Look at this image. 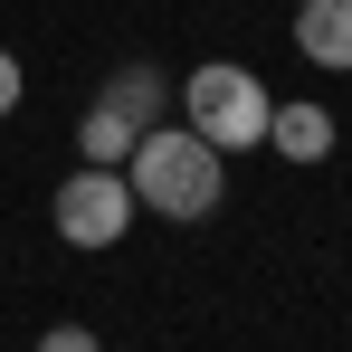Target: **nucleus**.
Returning a JSON list of instances; mask_svg holds the SVG:
<instances>
[{
  "label": "nucleus",
  "mask_w": 352,
  "mask_h": 352,
  "mask_svg": "<svg viewBox=\"0 0 352 352\" xmlns=\"http://www.w3.org/2000/svg\"><path fill=\"white\" fill-rule=\"evenodd\" d=\"M124 181H133V210H162V219H210L219 210V143H200L190 124H153L133 153H124Z\"/></svg>",
  "instance_id": "nucleus-1"
},
{
  "label": "nucleus",
  "mask_w": 352,
  "mask_h": 352,
  "mask_svg": "<svg viewBox=\"0 0 352 352\" xmlns=\"http://www.w3.org/2000/svg\"><path fill=\"white\" fill-rule=\"evenodd\" d=\"M181 115L200 143H219V153H248V143H267V115H276V96L248 76V67H190L181 76Z\"/></svg>",
  "instance_id": "nucleus-2"
},
{
  "label": "nucleus",
  "mask_w": 352,
  "mask_h": 352,
  "mask_svg": "<svg viewBox=\"0 0 352 352\" xmlns=\"http://www.w3.org/2000/svg\"><path fill=\"white\" fill-rule=\"evenodd\" d=\"M124 219H133L124 162H86L76 181H58V238H67V248H115Z\"/></svg>",
  "instance_id": "nucleus-3"
},
{
  "label": "nucleus",
  "mask_w": 352,
  "mask_h": 352,
  "mask_svg": "<svg viewBox=\"0 0 352 352\" xmlns=\"http://www.w3.org/2000/svg\"><path fill=\"white\" fill-rule=\"evenodd\" d=\"M295 48L314 67H352V0H305L295 10Z\"/></svg>",
  "instance_id": "nucleus-4"
},
{
  "label": "nucleus",
  "mask_w": 352,
  "mask_h": 352,
  "mask_svg": "<svg viewBox=\"0 0 352 352\" xmlns=\"http://www.w3.org/2000/svg\"><path fill=\"white\" fill-rule=\"evenodd\" d=\"M267 143H276L286 162H324V153H333V115H324V105H276V115H267Z\"/></svg>",
  "instance_id": "nucleus-5"
},
{
  "label": "nucleus",
  "mask_w": 352,
  "mask_h": 352,
  "mask_svg": "<svg viewBox=\"0 0 352 352\" xmlns=\"http://www.w3.org/2000/svg\"><path fill=\"white\" fill-rule=\"evenodd\" d=\"M105 105H115L133 133H153V115H162V76H153V67H124L115 86H105Z\"/></svg>",
  "instance_id": "nucleus-6"
},
{
  "label": "nucleus",
  "mask_w": 352,
  "mask_h": 352,
  "mask_svg": "<svg viewBox=\"0 0 352 352\" xmlns=\"http://www.w3.org/2000/svg\"><path fill=\"white\" fill-rule=\"evenodd\" d=\"M133 143H143V133H133L115 105H86V124H76V153H86V162H124Z\"/></svg>",
  "instance_id": "nucleus-7"
},
{
  "label": "nucleus",
  "mask_w": 352,
  "mask_h": 352,
  "mask_svg": "<svg viewBox=\"0 0 352 352\" xmlns=\"http://www.w3.org/2000/svg\"><path fill=\"white\" fill-rule=\"evenodd\" d=\"M38 352H105V343H96L86 324H48V333H38Z\"/></svg>",
  "instance_id": "nucleus-8"
},
{
  "label": "nucleus",
  "mask_w": 352,
  "mask_h": 352,
  "mask_svg": "<svg viewBox=\"0 0 352 352\" xmlns=\"http://www.w3.org/2000/svg\"><path fill=\"white\" fill-rule=\"evenodd\" d=\"M10 105H19V58L0 48V115H10Z\"/></svg>",
  "instance_id": "nucleus-9"
}]
</instances>
